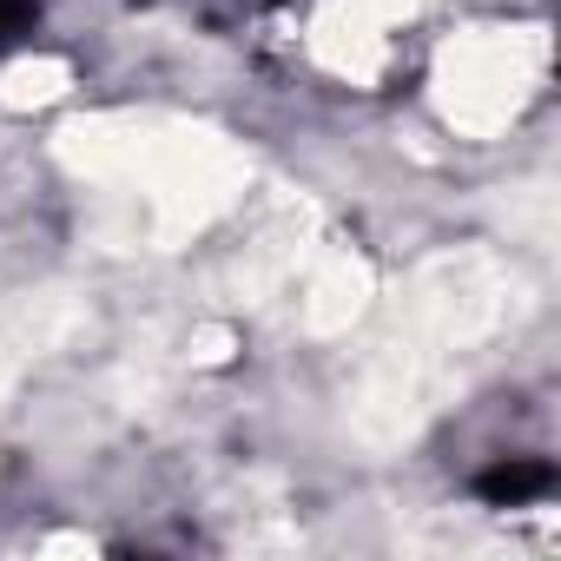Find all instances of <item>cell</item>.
Returning <instances> with one entry per match:
<instances>
[{"mask_svg": "<svg viewBox=\"0 0 561 561\" xmlns=\"http://www.w3.org/2000/svg\"><path fill=\"white\" fill-rule=\"evenodd\" d=\"M469 489H476L482 502H495V508H522V502H541V495L554 489V462L535 456V449H522V456H489V469H476Z\"/></svg>", "mask_w": 561, "mask_h": 561, "instance_id": "1", "label": "cell"}, {"mask_svg": "<svg viewBox=\"0 0 561 561\" xmlns=\"http://www.w3.org/2000/svg\"><path fill=\"white\" fill-rule=\"evenodd\" d=\"M41 27V0H0V60Z\"/></svg>", "mask_w": 561, "mask_h": 561, "instance_id": "2", "label": "cell"}]
</instances>
